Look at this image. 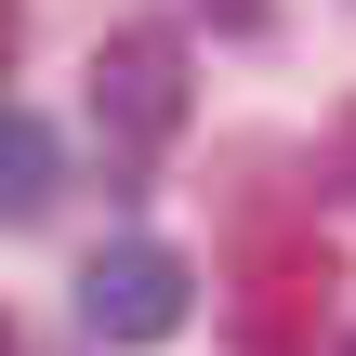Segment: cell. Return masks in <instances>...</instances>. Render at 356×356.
I'll return each instance as SVG.
<instances>
[{
  "label": "cell",
  "mask_w": 356,
  "mask_h": 356,
  "mask_svg": "<svg viewBox=\"0 0 356 356\" xmlns=\"http://www.w3.org/2000/svg\"><path fill=\"white\" fill-rule=\"evenodd\" d=\"M330 291H343V251L317 238V211L251 198L238 238H225V317H238V356H317Z\"/></svg>",
  "instance_id": "cell-1"
},
{
  "label": "cell",
  "mask_w": 356,
  "mask_h": 356,
  "mask_svg": "<svg viewBox=\"0 0 356 356\" xmlns=\"http://www.w3.org/2000/svg\"><path fill=\"white\" fill-rule=\"evenodd\" d=\"M185 106H198V79H185V26H172V13H119V26L92 40V132H106V172L145 185V172L172 159Z\"/></svg>",
  "instance_id": "cell-2"
},
{
  "label": "cell",
  "mask_w": 356,
  "mask_h": 356,
  "mask_svg": "<svg viewBox=\"0 0 356 356\" xmlns=\"http://www.w3.org/2000/svg\"><path fill=\"white\" fill-rule=\"evenodd\" d=\"M185 317H198V264H185V251L119 238V251H92V264H79V330H92V343L145 356V343H172Z\"/></svg>",
  "instance_id": "cell-3"
},
{
  "label": "cell",
  "mask_w": 356,
  "mask_h": 356,
  "mask_svg": "<svg viewBox=\"0 0 356 356\" xmlns=\"http://www.w3.org/2000/svg\"><path fill=\"white\" fill-rule=\"evenodd\" d=\"M66 198V145H53V119L40 106H0V225H40Z\"/></svg>",
  "instance_id": "cell-4"
},
{
  "label": "cell",
  "mask_w": 356,
  "mask_h": 356,
  "mask_svg": "<svg viewBox=\"0 0 356 356\" xmlns=\"http://www.w3.org/2000/svg\"><path fill=\"white\" fill-rule=\"evenodd\" d=\"M330 172H343V198H356V106H343V132H330Z\"/></svg>",
  "instance_id": "cell-5"
},
{
  "label": "cell",
  "mask_w": 356,
  "mask_h": 356,
  "mask_svg": "<svg viewBox=\"0 0 356 356\" xmlns=\"http://www.w3.org/2000/svg\"><path fill=\"white\" fill-rule=\"evenodd\" d=\"M13 40H26V0H0V66H13Z\"/></svg>",
  "instance_id": "cell-6"
},
{
  "label": "cell",
  "mask_w": 356,
  "mask_h": 356,
  "mask_svg": "<svg viewBox=\"0 0 356 356\" xmlns=\"http://www.w3.org/2000/svg\"><path fill=\"white\" fill-rule=\"evenodd\" d=\"M211 13H225V26H264V0H211Z\"/></svg>",
  "instance_id": "cell-7"
},
{
  "label": "cell",
  "mask_w": 356,
  "mask_h": 356,
  "mask_svg": "<svg viewBox=\"0 0 356 356\" xmlns=\"http://www.w3.org/2000/svg\"><path fill=\"white\" fill-rule=\"evenodd\" d=\"M0 356H26V343H13V304H0Z\"/></svg>",
  "instance_id": "cell-8"
},
{
  "label": "cell",
  "mask_w": 356,
  "mask_h": 356,
  "mask_svg": "<svg viewBox=\"0 0 356 356\" xmlns=\"http://www.w3.org/2000/svg\"><path fill=\"white\" fill-rule=\"evenodd\" d=\"M343 356H356V330H343Z\"/></svg>",
  "instance_id": "cell-9"
}]
</instances>
